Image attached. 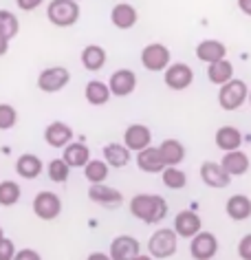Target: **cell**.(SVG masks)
Segmentation results:
<instances>
[{
    "instance_id": "obj_9",
    "label": "cell",
    "mask_w": 251,
    "mask_h": 260,
    "mask_svg": "<svg viewBox=\"0 0 251 260\" xmlns=\"http://www.w3.org/2000/svg\"><path fill=\"white\" fill-rule=\"evenodd\" d=\"M218 251V238L211 232H198L190 240V253L194 260H211Z\"/></svg>"
},
{
    "instance_id": "obj_25",
    "label": "cell",
    "mask_w": 251,
    "mask_h": 260,
    "mask_svg": "<svg viewBox=\"0 0 251 260\" xmlns=\"http://www.w3.org/2000/svg\"><path fill=\"white\" fill-rule=\"evenodd\" d=\"M221 166L227 170L231 177H242L244 172L249 170V157H247V152H242L240 148L238 150H231V152H225V157L221 161Z\"/></svg>"
},
{
    "instance_id": "obj_37",
    "label": "cell",
    "mask_w": 251,
    "mask_h": 260,
    "mask_svg": "<svg viewBox=\"0 0 251 260\" xmlns=\"http://www.w3.org/2000/svg\"><path fill=\"white\" fill-rule=\"evenodd\" d=\"M238 256L242 260H251V234L240 238V243H238Z\"/></svg>"
},
{
    "instance_id": "obj_5",
    "label": "cell",
    "mask_w": 251,
    "mask_h": 260,
    "mask_svg": "<svg viewBox=\"0 0 251 260\" xmlns=\"http://www.w3.org/2000/svg\"><path fill=\"white\" fill-rule=\"evenodd\" d=\"M141 64H144V69H148L150 73H161V71H165L172 64V53L165 44L150 42L141 51Z\"/></svg>"
},
{
    "instance_id": "obj_24",
    "label": "cell",
    "mask_w": 251,
    "mask_h": 260,
    "mask_svg": "<svg viewBox=\"0 0 251 260\" xmlns=\"http://www.w3.org/2000/svg\"><path fill=\"white\" fill-rule=\"evenodd\" d=\"M225 55H227V47H225L221 40H203V42H198V47H196V57L205 64L225 60Z\"/></svg>"
},
{
    "instance_id": "obj_3",
    "label": "cell",
    "mask_w": 251,
    "mask_h": 260,
    "mask_svg": "<svg viewBox=\"0 0 251 260\" xmlns=\"http://www.w3.org/2000/svg\"><path fill=\"white\" fill-rule=\"evenodd\" d=\"M178 249V234L174 232V227H161L150 236L148 240V253L157 260L172 258Z\"/></svg>"
},
{
    "instance_id": "obj_22",
    "label": "cell",
    "mask_w": 251,
    "mask_h": 260,
    "mask_svg": "<svg viewBox=\"0 0 251 260\" xmlns=\"http://www.w3.org/2000/svg\"><path fill=\"white\" fill-rule=\"evenodd\" d=\"M42 170H44L42 159L38 157V154H33V152H24L16 161V172L20 174L22 179H27V181L38 179L42 174Z\"/></svg>"
},
{
    "instance_id": "obj_10",
    "label": "cell",
    "mask_w": 251,
    "mask_h": 260,
    "mask_svg": "<svg viewBox=\"0 0 251 260\" xmlns=\"http://www.w3.org/2000/svg\"><path fill=\"white\" fill-rule=\"evenodd\" d=\"M201 181L211 190H225L231 183V174L216 161H203L201 164Z\"/></svg>"
},
{
    "instance_id": "obj_15",
    "label": "cell",
    "mask_w": 251,
    "mask_h": 260,
    "mask_svg": "<svg viewBox=\"0 0 251 260\" xmlns=\"http://www.w3.org/2000/svg\"><path fill=\"white\" fill-rule=\"evenodd\" d=\"M203 230V220L194 210H183L174 216V232L181 238H192Z\"/></svg>"
},
{
    "instance_id": "obj_1",
    "label": "cell",
    "mask_w": 251,
    "mask_h": 260,
    "mask_svg": "<svg viewBox=\"0 0 251 260\" xmlns=\"http://www.w3.org/2000/svg\"><path fill=\"white\" fill-rule=\"evenodd\" d=\"M167 212H170V207L161 194H137L130 199V214L146 225L161 223L167 216Z\"/></svg>"
},
{
    "instance_id": "obj_13",
    "label": "cell",
    "mask_w": 251,
    "mask_h": 260,
    "mask_svg": "<svg viewBox=\"0 0 251 260\" xmlns=\"http://www.w3.org/2000/svg\"><path fill=\"white\" fill-rule=\"evenodd\" d=\"M108 88L115 97H128L137 88V73L132 69H119L115 71L108 80Z\"/></svg>"
},
{
    "instance_id": "obj_31",
    "label": "cell",
    "mask_w": 251,
    "mask_h": 260,
    "mask_svg": "<svg viewBox=\"0 0 251 260\" xmlns=\"http://www.w3.org/2000/svg\"><path fill=\"white\" fill-rule=\"evenodd\" d=\"M161 181L170 190H183L188 185V174L183 170H178V166H165L163 172H161Z\"/></svg>"
},
{
    "instance_id": "obj_29",
    "label": "cell",
    "mask_w": 251,
    "mask_h": 260,
    "mask_svg": "<svg viewBox=\"0 0 251 260\" xmlns=\"http://www.w3.org/2000/svg\"><path fill=\"white\" fill-rule=\"evenodd\" d=\"M234 77V64L227 60H218L207 64V80L214 84V86H223L225 82H229Z\"/></svg>"
},
{
    "instance_id": "obj_14",
    "label": "cell",
    "mask_w": 251,
    "mask_h": 260,
    "mask_svg": "<svg viewBox=\"0 0 251 260\" xmlns=\"http://www.w3.org/2000/svg\"><path fill=\"white\" fill-rule=\"evenodd\" d=\"M152 144V130L144 123H130L124 133V146L130 152H139Z\"/></svg>"
},
{
    "instance_id": "obj_17",
    "label": "cell",
    "mask_w": 251,
    "mask_h": 260,
    "mask_svg": "<svg viewBox=\"0 0 251 260\" xmlns=\"http://www.w3.org/2000/svg\"><path fill=\"white\" fill-rule=\"evenodd\" d=\"M137 20H139L137 9H134L132 5H128V3H117V5H115V7L111 9V22H113L117 29H121V31L132 29L134 24H137Z\"/></svg>"
},
{
    "instance_id": "obj_30",
    "label": "cell",
    "mask_w": 251,
    "mask_h": 260,
    "mask_svg": "<svg viewBox=\"0 0 251 260\" xmlns=\"http://www.w3.org/2000/svg\"><path fill=\"white\" fill-rule=\"evenodd\" d=\"M108 172H111V166L106 164L104 159H91L86 166H84V177H86L88 183H104L108 179Z\"/></svg>"
},
{
    "instance_id": "obj_42",
    "label": "cell",
    "mask_w": 251,
    "mask_h": 260,
    "mask_svg": "<svg viewBox=\"0 0 251 260\" xmlns=\"http://www.w3.org/2000/svg\"><path fill=\"white\" fill-rule=\"evenodd\" d=\"M86 260H111V256L104 253V251H93V253H88Z\"/></svg>"
},
{
    "instance_id": "obj_6",
    "label": "cell",
    "mask_w": 251,
    "mask_h": 260,
    "mask_svg": "<svg viewBox=\"0 0 251 260\" xmlns=\"http://www.w3.org/2000/svg\"><path fill=\"white\" fill-rule=\"evenodd\" d=\"M163 82H165V86L172 90H185L194 82V71L185 62H174L163 71Z\"/></svg>"
},
{
    "instance_id": "obj_26",
    "label": "cell",
    "mask_w": 251,
    "mask_h": 260,
    "mask_svg": "<svg viewBox=\"0 0 251 260\" xmlns=\"http://www.w3.org/2000/svg\"><path fill=\"white\" fill-rule=\"evenodd\" d=\"M159 152H161V159H163L165 166H178V164H183V159H185V146L178 139L161 141Z\"/></svg>"
},
{
    "instance_id": "obj_18",
    "label": "cell",
    "mask_w": 251,
    "mask_h": 260,
    "mask_svg": "<svg viewBox=\"0 0 251 260\" xmlns=\"http://www.w3.org/2000/svg\"><path fill=\"white\" fill-rule=\"evenodd\" d=\"M137 168L141 172H148V174H161L163 172V159H161V152H159V148H152V146H148L144 148V150H139L137 152Z\"/></svg>"
},
{
    "instance_id": "obj_32",
    "label": "cell",
    "mask_w": 251,
    "mask_h": 260,
    "mask_svg": "<svg viewBox=\"0 0 251 260\" xmlns=\"http://www.w3.org/2000/svg\"><path fill=\"white\" fill-rule=\"evenodd\" d=\"M22 192H20V185L16 181H3L0 183V205L3 207H11L20 201Z\"/></svg>"
},
{
    "instance_id": "obj_12",
    "label": "cell",
    "mask_w": 251,
    "mask_h": 260,
    "mask_svg": "<svg viewBox=\"0 0 251 260\" xmlns=\"http://www.w3.org/2000/svg\"><path fill=\"white\" fill-rule=\"evenodd\" d=\"M139 253H141V243L134 236H128V234H121V236L113 238L111 249H108L111 260H132Z\"/></svg>"
},
{
    "instance_id": "obj_16",
    "label": "cell",
    "mask_w": 251,
    "mask_h": 260,
    "mask_svg": "<svg viewBox=\"0 0 251 260\" xmlns=\"http://www.w3.org/2000/svg\"><path fill=\"white\" fill-rule=\"evenodd\" d=\"M44 141L51 148H62L68 146L73 141V128L64 121H51L47 128H44Z\"/></svg>"
},
{
    "instance_id": "obj_8",
    "label": "cell",
    "mask_w": 251,
    "mask_h": 260,
    "mask_svg": "<svg viewBox=\"0 0 251 260\" xmlns=\"http://www.w3.org/2000/svg\"><path fill=\"white\" fill-rule=\"evenodd\" d=\"M70 82V73L66 67H49L38 75V88L42 93H60Z\"/></svg>"
},
{
    "instance_id": "obj_44",
    "label": "cell",
    "mask_w": 251,
    "mask_h": 260,
    "mask_svg": "<svg viewBox=\"0 0 251 260\" xmlns=\"http://www.w3.org/2000/svg\"><path fill=\"white\" fill-rule=\"evenodd\" d=\"M247 102L251 104V88H249V95H247Z\"/></svg>"
},
{
    "instance_id": "obj_43",
    "label": "cell",
    "mask_w": 251,
    "mask_h": 260,
    "mask_svg": "<svg viewBox=\"0 0 251 260\" xmlns=\"http://www.w3.org/2000/svg\"><path fill=\"white\" fill-rule=\"evenodd\" d=\"M132 260H154V258L150 256V253H139V256H134Z\"/></svg>"
},
{
    "instance_id": "obj_40",
    "label": "cell",
    "mask_w": 251,
    "mask_h": 260,
    "mask_svg": "<svg viewBox=\"0 0 251 260\" xmlns=\"http://www.w3.org/2000/svg\"><path fill=\"white\" fill-rule=\"evenodd\" d=\"M238 9H240L244 16L251 18V0H238Z\"/></svg>"
},
{
    "instance_id": "obj_36",
    "label": "cell",
    "mask_w": 251,
    "mask_h": 260,
    "mask_svg": "<svg viewBox=\"0 0 251 260\" xmlns=\"http://www.w3.org/2000/svg\"><path fill=\"white\" fill-rule=\"evenodd\" d=\"M16 245H14V240H9V238H3L0 240V260H14L16 256Z\"/></svg>"
},
{
    "instance_id": "obj_23",
    "label": "cell",
    "mask_w": 251,
    "mask_h": 260,
    "mask_svg": "<svg viewBox=\"0 0 251 260\" xmlns=\"http://www.w3.org/2000/svg\"><path fill=\"white\" fill-rule=\"evenodd\" d=\"M225 212L231 220L240 223V220H247L251 216V199L244 197V194H234V197L227 199L225 203Z\"/></svg>"
},
{
    "instance_id": "obj_45",
    "label": "cell",
    "mask_w": 251,
    "mask_h": 260,
    "mask_svg": "<svg viewBox=\"0 0 251 260\" xmlns=\"http://www.w3.org/2000/svg\"><path fill=\"white\" fill-rule=\"evenodd\" d=\"M5 238V234H3V227H0V240H3Z\"/></svg>"
},
{
    "instance_id": "obj_35",
    "label": "cell",
    "mask_w": 251,
    "mask_h": 260,
    "mask_svg": "<svg viewBox=\"0 0 251 260\" xmlns=\"http://www.w3.org/2000/svg\"><path fill=\"white\" fill-rule=\"evenodd\" d=\"M18 123V110L11 104H0V130H11Z\"/></svg>"
},
{
    "instance_id": "obj_33",
    "label": "cell",
    "mask_w": 251,
    "mask_h": 260,
    "mask_svg": "<svg viewBox=\"0 0 251 260\" xmlns=\"http://www.w3.org/2000/svg\"><path fill=\"white\" fill-rule=\"evenodd\" d=\"M47 174L53 183H66L70 177V166L64 159H53V161H49V166H47Z\"/></svg>"
},
{
    "instance_id": "obj_27",
    "label": "cell",
    "mask_w": 251,
    "mask_h": 260,
    "mask_svg": "<svg viewBox=\"0 0 251 260\" xmlns=\"http://www.w3.org/2000/svg\"><path fill=\"white\" fill-rule=\"evenodd\" d=\"M84 97H86V102L91 104V106H104V104L111 102V88H108L106 82H99V80H93L86 84V88H84Z\"/></svg>"
},
{
    "instance_id": "obj_28",
    "label": "cell",
    "mask_w": 251,
    "mask_h": 260,
    "mask_svg": "<svg viewBox=\"0 0 251 260\" xmlns=\"http://www.w3.org/2000/svg\"><path fill=\"white\" fill-rule=\"evenodd\" d=\"M101 154H104V161L111 168H126L128 164H130V150L124 146V144H106L104 150H101Z\"/></svg>"
},
{
    "instance_id": "obj_21",
    "label": "cell",
    "mask_w": 251,
    "mask_h": 260,
    "mask_svg": "<svg viewBox=\"0 0 251 260\" xmlns=\"http://www.w3.org/2000/svg\"><path fill=\"white\" fill-rule=\"evenodd\" d=\"M80 60H82V67L86 71L97 73V71L104 69V64L108 60V53H106L104 47H99V44H88V47H84Z\"/></svg>"
},
{
    "instance_id": "obj_7",
    "label": "cell",
    "mask_w": 251,
    "mask_h": 260,
    "mask_svg": "<svg viewBox=\"0 0 251 260\" xmlns=\"http://www.w3.org/2000/svg\"><path fill=\"white\" fill-rule=\"evenodd\" d=\"M33 214L42 220H55L62 214V199L55 192H38L33 199Z\"/></svg>"
},
{
    "instance_id": "obj_20",
    "label": "cell",
    "mask_w": 251,
    "mask_h": 260,
    "mask_svg": "<svg viewBox=\"0 0 251 260\" xmlns=\"http://www.w3.org/2000/svg\"><path fill=\"white\" fill-rule=\"evenodd\" d=\"M62 159L66 161V164L70 166V170L73 168H84L91 161V150H88L86 144H82V141H70L68 146L62 148Z\"/></svg>"
},
{
    "instance_id": "obj_2",
    "label": "cell",
    "mask_w": 251,
    "mask_h": 260,
    "mask_svg": "<svg viewBox=\"0 0 251 260\" xmlns=\"http://www.w3.org/2000/svg\"><path fill=\"white\" fill-rule=\"evenodd\" d=\"M80 16L82 11L77 0H51L47 5V20L53 27H60V29L73 27L80 20Z\"/></svg>"
},
{
    "instance_id": "obj_41",
    "label": "cell",
    "mask_w": 251,
    "mask_h": 260,
    "mask_svg": "<svg viewBox=\"0 0 251 260\" xmlns=\"http://www.w3.org/2000/svg\"><path fill=\"white\" fill-rule=\"evenodd\" d=\"M9 38H5L3 34H0V57H3L5 53H7V51H9Z\"/></svg>"
},
{
    "instance_id": "obj_38",
    "label": "cell",
    "mask_w": 251,
    "mask_h": 260,
    "mask_svg": "<svg viewBox=\"0 0 251 260\" xmlns=\"http://www.w3.org/2000/svg\"><path fill=\"white\" fill-rule=\"evenodd\" d=\"M14 260H42V256L38 253L35 249H20V251H16V256H14Z\"/></svg>"
},
{
    "instance_id": "obj_4",
    "label": "cell",
    "mask_w": 251,
    "mask_h": 260,
    "mask_svg": "<svg viewBox=\"0 0 251 260\" xmlns=\"http://www.w3.org/2000/svg\"><path fill=\"white\" fill-rule=\"evenodd\" d=\"M247 95H249L247 82L231 77V80L225 82L221 86V90H218V104H221L223 110H229L231 113V110H238L244 102H247Z\"/></svg>"
},
{
    "instance_id": "obj_39",
    "label": "cell",
    "mask_w": 251,
    "mask_h": 260,
    "mask_svg": "<svg viewBox=\"0 0 251 260\" xmlns=\"http://www.w3.org/2000/svg\"><path fill=\"white\" fill-rule=\"evenodd\" d=\"M42 3L44 0H16V5H18V9L20 11H35Z\"/></svg>"
},
{
    "instance_id": "obj_34",
    "label": "cell",
    "mask_w": 251,
    "mask_h": 260,
    "mask_svg": "<svg viewBox=\"0 0 251 260\" xmlns=\"http://www.w3.org/2000/svg\"><path fill=\"white\" fill-rule=\"evenodd\" d=\"M18 31H20V22H18L16 14H11L7 9H0V34L9 38V40H14Z\"/></svg>"
},
{
    "instance_id": "obj_19",
    "label": "cell",
    "mask_w": 251,
    "mask_h": 260,
    "mask_svg": "<svg viewBox=\"0 0 251 260\" xmlns=\"http://www.w3.org/2000/svg\"><path fill=\"white\" fill-rule=\"evenodd\" d=\"M214 141H216L218 150L231 152V150H238V148L242 146V133L236 126H221L214 135Z\"/></svg>"
},
{
    "instance_id": "obj_11",
    "label": "cell",
    "mask_w": 251,
    "mask_h": 260,
    "mask_svg": "<svg viewBox=\"0 0 251 260\" xmlns=\"http://www.w3.org/2000/svg\"><path fill=\"white\" fill-rule=\"evenodd\" d=\"M88 199L108 210H117L119 205H124V194L115 187H108L106 183H93L88 187Z\"/></svg>"
},
{
    "instance_id": "obj_46",
    "label": "cell",
    "mask_w": 251,
    "mask_h": 260,
    "mask_svg": "<svg viewBox=\"0 0 251 260\" xmlns=\"http://www.w3.org/2000/svg\"><path fill=\"white\" fill-rule=\"evenodd\" d=\"M77 3H80V0H77Z\"/></svg>"
}]
</instances>
